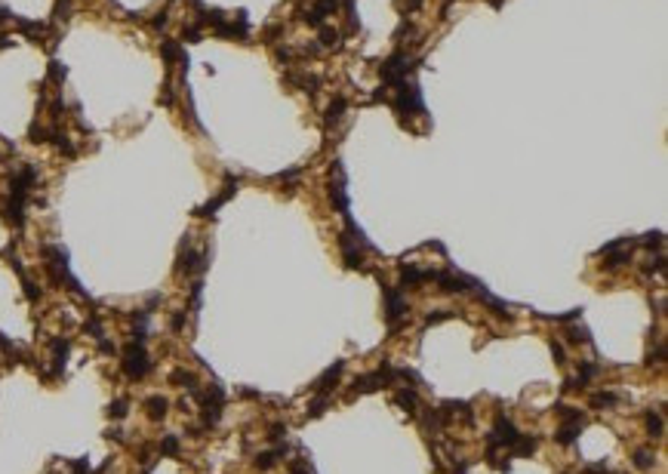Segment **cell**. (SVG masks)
I'll use <instances>...</instances> for the list:
<instances>
[{
  "instance_id": "6da1fadb",
  "label": "cell",
  "mask_w": 668,
  "mask_h": 474,
  "mask_svg": "<svg viewBox=\"0 0 668 474\" xmlns=\"http://www.w3.org/2000/svg\"><path fill=\"white\" fill-rule=\"evenodd\" d=\"M394 108H397V114H422L425 105H422V92H419V86H416V83L406 86V80H403V83L397 86Z\"/></svg>"
},
{
  "instance_id": "7a4b0ae2",
  "label": "cell",
  "mask_w": 668,
  "mask_h": 474,
  "mask_svg": "<svg viewBox=\"0 0 668 474\" xmlns=\"http://www.w3.org/2000/svg\"><path fill=\"white\" fill-rule=\"evenodd\" d=\"M123 367H126V376H133V379H142L145 373H148V354H145V348H142V342H133L129 348H126V361H123Z\"/></svg>"
},
{
  "instance_id": "3957f363",
  "label": "cell",
  "mask_w": 668,
  "mask_h": 474,
  "mask_svg": "<svg viewBox=\"0 0 668 474\" xmlns=\"http://www.w3.org/2000/svg\"><path fill=\"white\" fill-rule=\"evenodd\" d=\"M385 299H388V311H385V317L388 320H394L397 314H403L406 311V302L400 299V293H394L391 287H385Z\"/></svg>"
},
{
  "instance_id": "277c9868",
  "label": "cell",
  "mask_w": 668,
  "mask_h": 474,
  "mask_svg": "<svg viewBox=\"0 0 668 474\" xmlns=\"http://www.w3.org/2000/svg\"><path fill=\"white\" fill-rule=\"evenodd\" d=\"M342 367H345V361H336L333 367H330V370H327V373H324V376H321V379H318L311 388H314V391H324V388H330V382H336V379H339Z\"/></svg>"
},
{
  "instance_id": "5b68a950",
  "label": "cell",
  "mask_w": 668,
  "mask_h": 474,
  "mask_svg": "<svg viewBox=\"0 0 668 474\" xmlns=\"http://www.w3.org/2000/svg\"><path fill=\"white\" fill-rule=\"evenodd\" d=\"M579 425H582V422H567V425H561V428H558V434H554V438H558V444L570 447V444L576 441V434H579Z\"/></svg>"
},
{
  "instance_id": "8992f818",
  "label": "cell",
  "mask_w": 668,
  "mask_h": 474,
  "mask_svg": "<svg viewBox=\"0 0 668 474\" xmlns=\"http://www.w3.org/2000/svg\"><path fill=\"white\" fill-rule=\"evenodd\" d=\"M379 382H382V373H369V376H360V379H354V388L357 391H376L379 388Z\"/></svg>"
},
{
  "instance_id": "52a82bcc",
  "label": "cell",
  "mask_w": 668,
  "mask_h": 474,
  "mask_svg": "<svg viewBox=\"0 0 668 474\" xmlns=\"http://www.w3.org/2000/svg\"><path fill=\"white\" fill-rule=\"evenodd\" d=\"M533 450H536V441L527 438V434H517V441L511 444V453H514V456H530Z\"/></svg>"
},
{
  "instance_id": "ba28073f",
  "label": "cell",
  "mask_w": 668,
  "mask_h": 474,
  "mask_svg": "<svg viewBox=\"0 0 668 474\" xmlns=\"http://www.w3.org/2000/svg\"><path fill=\"white\" fill-rule=\"evenodd\" d=\"M284 453H287V447H277V450H271V453H259V456H256V468H262V471H265V468H271V465H274V462H277Z\"/></svg>"
},
{
  "instance_id": "9c48e42d",
  "label": "cell",
  "mask_w": 668,
  "mask_h": 474,
  "mask_svg": "<svg viewBox=\"0 0 668 474\" xmlns=\"http://www.w3.org/2000/svg\"><path fill=\"white\" fill-rule=\"evenodd\" d=\"M342 111H345V99H342V96H336L333 102H330V108H327V126H336V123H339Z\"/></svg>"
},
{
  "instance_id": "30bf717a",
  "label": "cell",
  "mask_w": 668,
  "mask_h": 474,
  "mask_svg": "<svg viewBox=\"0 0 668 474\" xmlns=\"http://www.w3.org/2000/svg\"><path fill=\"white\" fill-rule=\"evenodd\" d=\"M397 407H403L406 413H416V407H419V401H416V394L413 391H397Z\"/></svg>"
},
{
  "instance_id": "8fae6325",
  "label": "cell",
  "mask_w": 668,
  "mask_h": 474,
  "mask_svg": "<svg viewBox=\"0 0 668 474\" xmlns=\"http://www.w3.org/2000/svg\"><path fill=\"white\" fill-rule=\"evenodd\" d=\"M166 397H151L148 401V413H151V419H163L166 416Z\"/></svg>"
},
{
  "instance_id": "7c38bea8",
  "label": "cell",
  "mask_w": 668,
  "mask_h": 474,
  "mask_svg": "<svg viewBox=\"0 0 668 474\" xmlns=\"http://www.w3.org/2000/svg\"><path fill=\"white\" fill-rule=\"evenodd\" d=\"M321 46H339V31L330 25H321Z\"/></svg>"
},
{
  "instance_id": "4fadbf2b",
  "label": "cell",
  "mask_w": 668,
  "mask_h": 474,
  "mask_svg": "<svg viewBox=\"0 0 668 474\" xmlns=\"http://www.w3.org/2000/svg\"><path fill=\"white\" fill-rule=\"evenodd\" d=\"M327 404H330V397H327V394L321 391V394H318V397H314V401L308 404V416H321V413L327 410Z\"/></svg>"
},
{
  "instance_id": "5bb4252c",
  "label": "cell",
  "mask_w": 668,
  "mask_h": 474,
  "mask_svg": "<svg viewBox=\"0 0 668 474\" xmlns=\"http://www.w3.org/2000/svg\"><path fill=\"white\" fill-rule=\"evenodd\" d=\"M635 465H638L641 471L653 468V453H650V450H638V453H635Z\"/></svg>"
},
{
  "instance_id": "9a60e30c",
  "label": "cell",
  "mask_w": 668,
  "mask_h": 474,
  "mask_svg": "<svg viewBox=\"0 0 668 474\" xmlns=\"http://www.w3.org/2000/svg\"><path fill=\"white\" fill-rule=\"evenodd\" d=\"M567 339H570V342H591V336H588L585 327H570V330H567Z\"/></svg>"
},
{
  "instance_id": "2e32d148",
  "label": "cell",
  "mask_w": 668,
  "mask_h": 474,
  "mask_svg": "<svg viewBox=\"0 0 668 474\" xmlns=\"http://www.w3.org/2000/svg\"><path fill=\"white\" fill-rule=\"evenodd\" d=\"M647 431H650L653 438H662V431H665L662 416H647Z\"/></svg>"
},
{
  "instance_id": "e0dca14e",
  "label": "cell",
  "mask_w": 668,
  "mask_h": 474,
  "mask_svg": "<svg viewBox=\"0 0 668 474\" xmlns=\"http://www.w3.org/2000/svg\"><path fill=\"white\" fill-rule=\"evenodd\" d=\"M450 317H453V311H437V314H428V317H425V324H428V327H434V324H440V320H450Z\"/></svg>"
},
{
  "instance_id": "ac0fdd59",
  "label": "cell",
  "mask_w": 668,
  "mask_h": 474,
  "mask_svg": "<svg viewBox=\"0 0 668 474\" xmlns=\"http://www.w3.org/2000/svg\"><path fill=\"white\" fill-rule=\"evenodd\" d=\"M591 404H595V407H613V404H616V394H595Z\"/></svg>"
},
{
  "instance_id": "d6986e66",
  "label": "cell",
  "mask_w": 668,
  "mask_h": 474,
  "mask_svg": "<svg viewBox=\"0 0 668 474\" xmlns=\"http://www.w3.org/2000/svg\"><path fill=\"white\" fill-rule=\"evenodd\" d=\"M126 407H129V404H126V401H114V404H111V410H108V413H111V416H114V419H120V416H126Z\"/></svg>"
},
{
  "instance_id": "ffe728a7",
  "label": "cell",
  "mask_w": 668,
  "mask_h": 474,
  "mask_svg": "<svg viewBox=\"0 0 668 474\" xmlns=\"http://www.w3.org/2000/svg\"><path fill=\"white\" fill-rule=\"evenodd\" d=\"M160 450H163V453H166V456H173V453H176V450H179V441H176V438H166V441H163V444H160Z\"/></svg>"
},
{
  "instance_id": "44dd1931",
  "label": "cell",
  "mask_w": 668,
  "mask_h": 474,
  "mask_svg": "<svg viewBox=\"0 0 668 474\" xmlns=\"http://www.w3.org/2000/svg\"><path fill=\"white\" fill-rule=\"evenodd\" d=\"M644 243H647V247H662V234H659V231H656V234H647Z\"/></svg>"
},
{
  "instance_id": "7402d4cb",
  "label": "cell",
  "mask_w": 668,
  "mask_h": 474,
  "mask_svg": "<svg viewBox=\"0 0 668 474\" xmlns=\"http://www.w3.org/2000/svg\"><path fill=\"white\" fill-rule=\"evenodd\" d=\"M551 354H554V361L558 364H567V357H564V348L558 345V342H551Z\"/></svg>"
}]
</instances>
